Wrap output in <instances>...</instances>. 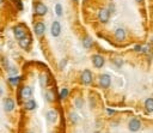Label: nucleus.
I'll list each match as a JSON object with an SVG mask.
<instances>
[{
  "instance_id": "f257e3e1",
  "label": "nucleus",
  "mask_w": 153,
  "mask_h": 133,
  "mask_svg": "<svg viewBox=\"0 0 153 133\" xmlns=\"http://www.w3.org/2000/svg\"><path fill=\"white\" fill-rule=\"evenodd\" d=\"M13 32H15V36L17 40H22L23 37L28 36V34H26V29L25 26L23 25H17L15 29H13Z\"/></svg>"
},
{
  "instance_id": "f03ea898",
  "label": "nucleus",
  "mask_w": 153,
  "mask_h": 133,
  "mask_svg": "<svg viewBox=\"0 0 153 133\" xmlns=\"http://www.w3.org/2000/svg\"><path fill=\"white\" fill-rule=\"evenodd\" d=\"M128 128H129L132 132H138L139 130L141 128V122H140V120H139V119H136V118L130 119L129 122H128Z\"/></svg>"
},
{
  "instance_id": "7ed1b4c3",
  "label": "nucleus",
  "mask_w": 153,
  "mask_h": 133,
  "mask_svg": "<svg viewBox=\"0 0 153 133\" xmlns=\"http://www.w3.org/2000/svg\"><path fill=\"white\" fill-rule=\"evenodd\" d=\"M80 81H82V83L84 85H90L92 83V73H91V71L85 70L82 73V76H80Z\"/></svg>"
},
{
  "instance_id": "20e7f679",
  "label": "nucleus",
  "mask_w": 153,
  "mask_h": 133,
  "mask_svg": "<svg viewBox=\"0 0 153 133\" xmlns=\"http://www.w3.org/2000/svg\"><path fill=\"white\" fill-rule=\"evenodd\" d=\"M98 18L99 21H101L102 23H108L109 18H110V12L108 9H101L98 12Z\"/></svg>"
},
{
  "instance_id": "39448f33",
  "label": "nucleus",
  "mask_w": 153,
  "mask_h": 133,
  "mask_svg": "<svg viewBox=\"0 0 153 133\" xmlns=\"http://www.w3.org/2000/svg\"><path fill=\"white\" fill-rule=\"evenodd\" d=\"M110 83H111V78L109 75H102L99 77V85H101L103 89H108L110 86Z\"/></svg>"
},
{
  "instance_id": "423d86ee",
  "label": "nucleus",
  "mask_w": 153,
  "mask_h": 133,
  "mask_svg": "<svg viewBox=\"0 0 153 133\" xmlns=\"http://www.w3.org/2000/svg\"><path fill=\"white\" fill-rule=\"evenodd\" d=\"M92 64H94V66L96 69H101L103 67V65H104V58L102 55H94L92 56Z\"/></svg>"
},
{
  "instance_id": "0eeeda50",
  "label": "nucleus",
  "mask_w": 153,
  "mask_h": 133,
  "mask_svg": "<svg viewBox=\"0 0 153 133\" xmlns=\"http://www.w3.org/2000/svg\"><path fill=\"white\" fill-rule=\"evenodd\" d=\"M47 11H48V9H47V6H45L44 4L37 3V4L35 5V12H36V15H38V16H44L45 13H47Z\"/></svg>"
},
{
  "instance_id": "6e6552de",
  "label": "nucleus",
  "mask_w": 153,
  "mask_h": 133,
  "mask_svg": "<svg viewBox=\"0 0 153 133\" xmlns=\"http://www.w3.org/2000/svg\"><path fill=\"white\" fill-rule=\"evenodd\" d=\"M21 96L24 99H30L31 96H32V89L30 88V86H24V88L22 89V91H21Z\"/></svg>"
},
{
  "instance_id": "1a4fd4ad",
  "label": "nucleus",
  "mask_w": 153,
  "mask_h": 133,
  "mask_svg": "<svg viewBox=\"0 0 153 133\" xmlns=\"http://www.w3.org/2000/svg\"><path fill=\"white\" fill-rule=\"evenodd\" d=\"M4 109L6 112H12L15 109V101L12 98H6L4 101Z\"/></svg>"
},
{
  "instance_id": "9d476101",
  "label": "nucleus",
  "mask_w": 153,
  "mask_h": 133,
  "mask_svg": "<svg viewBox=\"0 0 153 133\" xmlns=\"http://www.w3.org/2000/svg\"><path fill=\"white\" fill-rule=\"evenodd\" d=\"M60 32H61V25H60L59 22H54L51 25V35L54 37H57L60 35Z\"/></svg>"
},
{
  "instance_id": "9b49d317",
  "label": "nucleus",
  "mask_w": 153,
  "mask_h": 133,
  "mask_svg": "<svg viewBox=\"0 0 153 133\" xmlns=\"http://www.w3.org/2000/svg\"><path fill=\"white\" fill-rule=\"evenodd\" d=\"M44 31H45V26H44L43 23L38 22V23L35 24V34L37 36H42L44 34Z\"/></svg>"
},
{
  "instance_id": "f8f14e48",
  "label": "nucleus",
  "mask_w": 153,
  "mask_h": 133,
  "mask_svg": "<svg viewBox=\"0 0 153 133\" xmlns=\"http://www.w3.org/2000/svg\"><path fill=\"white\" fill-rule=\"evenodd\" d=\"M45 116H47L48 122H50V124H54V122L57 120V113H56L55 110H49Z\"/></svg>"
},
{
  "instance_id": "ddd939ff",
  "label": "nucleus",
  "mask_w": 153,
  "mask_h": 133,
  "mask_svg": "<svg viewBox=\"0 0 153 133\" xmlns=\"http://www.w3.org/2000/svg\"><path fill=\"white\" fill-rule=\"evenodd\" d=\"M30 43H31V38L29 36H25L22 40H19V46H21L22 48H24V49H28Z\"/></svg>"
},
{
  "instance_id": "4468645a",
  "label": "nucleus",
  "mask_w": 153,
  "mask_h": 133,
  "mask_svg": "<svg viewBox=\"0 0 153 133\" xmlns=\"http://www.w3.org/2000/svg\"><path fill=\"white\" fill-rule=\"evenodd\" d=\"M115 37H116V40H118V41H123V40L126 38V31L123 29H117L115 31Z\"/></svg>"
},
{
  "instance_id": "2eb2a0df",
  "label": "nucleus",
  "mask_w": 153,
  "mask_h": 133,
  "mask_svg": "<svg viewBox=\"0 0 153 133\" xmlns=\"http://www.w3.org/2000/svg\"><path fill=\"white\" fill-rule=\"evenodd\" d=\"M145 108L148 113L153 112V98H147L145 101Z\"/></svg>"
},
{
  "instance_id": "dca6fc26",
  "label": "nucleus",
  "mask_w": 153,
  "mask_h": 133,
  "mask_svg": "<svg viewBox=\"0 0 153 133\" xmlns=\"http://www.w3.org/2000/svg\"><path fill=\"white\" fill-rule=\"evenodd\" d=\"M25 108H26V110H34L36 108V102L34 99H28V101L25 102Z\"/></svg>"
},
{
  "instance_id": "f3484780",
  "label": "nucleus",
  "mask_w": 153,
  "mask_h": 133,
  "mask_svg": "<svg viewBox=\"0 0 153 133\" xmlns=\"http://www.w3.org/2000/svg\"><path fill=\"white\" fill-rule=\"evenodd\" d=\"M83 44H84L85 48H91V47H92V40H91V37L86 36V37L83 40Z\"/></svg>"
},
{
  "instance_id": "a211bd4d",
  "label": "nucleus",
  "mask_w": 153,
  "mask_h": 133,
  "mask_svg": "<svg viewBox=\"0 0 153 133\" xmlns=\"http://www.w3.org/2000/svg\"><path fill=\"white\" fill-rule=\"evenodd\" d=\"M68 94H69V91H68V89H66V88H63V89L61 90V92H60V98H61V99H65V98H67Z\"/></svg>"
},
{
  "instance_id": "6ab92c4d",
  "label": "nucleus",
  "mask_w": 153,
  "mask_h": 133,
  "mask_svg": "<svg viewBox=\"0 0 153 133\" xmlns=\"http://www.w3.org/2000/svg\"><path fill=\"white\" fill-rule=\"evenodd\" d=\"M9 82H10L11 85H17L19 82H21V78H19V77H11L9 79Z\"/></svg>"
},
{
  "instance_id": "aec40b11",
  "label": "nucleus",
  "mask_w": 153,
  "mask_h": 133,
  "mask_svg": "<svg viewBox=\"0 0 153 133\" xmlns=\"http://www.w3.org/2000/svg\"><path fill=\"white\" fill-rule=\"evenodd\" d=\"M45 98H47V101L53 102V101H54V94H53L50 90H48L47 92H45Z\"/></svg>"
},
{
  "instance_id": "412c9836",
  "label": "nucleus",
  "mask_w": 153,
  "mask_h": 133,
  "mask_svg": "<svg viewBox=\"0 0 153 133\" xmlns=\"http://www.w3.org/2000/svg\"><path fill=\"white\" fill-rule=\"evenodd\" d=\"M55 12H56L57 16H61L62 15V6L60 5V4H56L55 5Z\"/></svg>"
},
{
  "instance_id": "4be33fe9",
  "label": "nucleus",
  "mask_w": 153,
  "mask_h": 133,
  "mask_svg": "<svg viewBox=\"0 0 153 133\" xmlns=\"http://www.w3.org/2000/svg\"><path fill=\"white\" fill-rule=\"evenodd\" d=\"M41 84L42 86H45V84H47V77L45 76H41Z\"/></svg>"
},
{
  "instance_id": "5701e85b",
  "label": "nucleus",
  "mask_w": 153,
  "mask_h": 133,
  "mask_svg": "<svg viewBox=\"0 0 153 133\" xmlns=\"http://www.w3.org/2000/svg\"><path fill=\"white\" fill-rule=\"evenodd\" d=\"M82 104H83V101H82L80 98L75 99V105H77V108H80V107H82Z\"/></svg>"
},
{
  "instance_id": "b1692460",
  "label": "nucleus",
  "mask_w": 153,
  "mask_h": 133,
  "mask_svg": "<svg viewBox=\"0 0 153 133\" xmlns=\"http://www.w3.org/2000/svg\"><path fill=\"white\" fill-rule=\"evenodd\" d=\"M71 118H72V121L73 122L78 121V116H75V114H71Z\"/></svg>"
},
{
  "instance_id": "393cba45",
  "label": "nucleus",
  "mask_w": 153,
  "mask_h": 133,
  "mask_svg": "<svg viewBox=\"0 0 153 133\" xmlns=\"http://www.w3.org/2000/svg\"><path fill=\"white\" fill-rule=\"evenodd\" d=\"M140 49H141V47H140V46H135V50H138V52H139Z\"/></svg>"
},
{
  "instance_id": "a878e982",
  "label": "nucleus",
  "mask_w": 153,
  "mask_h": 133,
  "mask_svg": "<svg viewBox=\"0 0 153 133\" xmlns=\"http://www.w3.org/2000/svg\"><path fill=\"white\" fill-rule=\"evenodd\" d=\"M3 94V90H1V88H0V95H1Z\"/></svg>"
},
{
  "instance_id": "bb28decb",
  "label": "nucleus",
  "mask_w": 153,
  "mask_h": 133,
  "mask_svg": "<svg viewBox=\"0 0 153 133\" xmlns=\"http://www.w3.org/2000/svg\"><path fill=\"white\" fill-rule=\"evenodd\" d=\"M136 1H138V3H141V1H142V0H136Z\"/></svg>"
},
{
  "instance_id": "cd10ccee",
  "label": "nucleus",
  "mask_w": 153,
  "mask_h": 133,
  "mask_svg": "<svg viewBox=\"0 0 153 133\" xmlns=\"http://www.w3.org/2000/svg\"><path fill=\"white\" fill-rule=\"evenodd\" d=\"M94 133H99V132H94Z\"/></svg>"
},
{
  "instance_id": "c85d7f7f",
  "label": "nucleus",
  "mask_w": 153,
  "mask_h": 133,
  "mask_svg": "<svg viewBox=\"0 0 153 133\" xmlns=\"http://www.w3.org/2000/svg\"><path fill=\"white\" fill-rule=\"evenodd\" d=\"M74 1H77V0H74Z\"/></svg>"
}]
</instances>
